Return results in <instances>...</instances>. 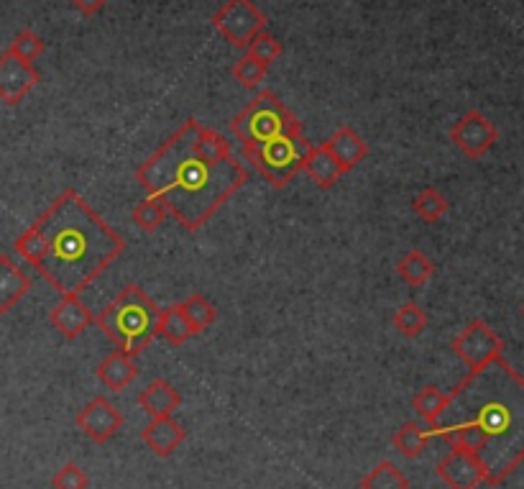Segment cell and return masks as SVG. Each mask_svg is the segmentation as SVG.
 Instances as JSON below:
<instances>
[{
	"instance_id": "6da1fadb",
	"label": "cell",
	"mask_w": 524,
	"mask_h": 489,
	"mask_svg": "<svg viewBox=\"0 0 524 489\" xmlns=\"http://www.w3.org/2000/svg\"><path fill=\"white\" fill-rule=\"evenodd\" d=\"M202 123L187 118L139 169L136 182L146 195L159 198L169 216L185 231H200L248 182V167L236 157L208 162L195 152Z\"/></svg>"
},
{
	"instance_id": "7a4b0ae2",
	"label": "cell",
	"mask_w": 524,
	"mask_h": 489,
	"mask_svg": "<svg viewBox=\"0 0 524 489\" xmlns=\"http://www.w3.org/2000/svg\"><path fill=\"white\" fill-rule=\"evenodd\" d=\"M31 228L41 246L36 272L62 297L82 295L128 246L75 187H67Z\"/></svg>"
},
{
	"instance_id": "3957f363",
	"label": "cell",
	"mask_w": 524,
	"mask_h": 489,
	"mask_svg": "<svg viewBox=\"0 0 524 489\" xmlns=\"http://www.w3.org/2000/svg\"><path fill=\"white\" fill-rule=\"evenodd\" d=\"M463 385L476 392L478 402L473 410L471 423H476L489 438L486 451H494V459L489 461V479L486 484L499 487L514 474L524 461V379L512 369L504 356L496 359V387L489 392L481 387L473 372L466 374Z\"/></svg>"
},
{
	"instance_id": "277c9868",
	"label": "cell",
	"mask_w": 524,
	"mask_h": 489,
	"mask_svg": "<svg viewBox=\"0 0 524 489\" xmlns=\"http://www.w3.org/2000/svg\"><path fill=\"white\" fill-rule=\"evenodd\" d=\"M95 323L116 344V349L139 356L154 344L159 308L144 287L131 282L95 315Z\"/></svg>"
},
{
	"instance_id": "5b68a950",
	"label": "cell",
	"mask_w": 524,
	"mask_h": 489,
	"mask_svg": "<svg viewBox=\"0 0 524 489\" xmlns=\"http://www.w3.org/2000/svg\"><path fill=\"white\" fill-rule=\"evenodd\" d=\"M231 131L241 141L243 152H246V149H256V146L266 144L271 139H279L284 134L302 131V123L282 103L277 93L261 90L238 116H233Z\"/></svg>"
},
{
	"instance_id": "8992f818",
	"label": "cell",
	"mask_w": 524,
	"mask_h": 489,
	"mask_svg": "<svg viewBox=\"0 0 524 489\" xmlns=\"http://www.w3.org/2000/svg\"><path fill=\"white\" fill-rule=\"evenodd\" d=\"M307 149H310V141L305 139V131H294V134H284L279 139L266 141V144L256 146V149H246L243 157L269 185L282 190L302 172Z\"/></svg>"
},
{
	"instance_id": "52a82bcc",
	"label": "cell",
	"mask_w": 524,
	"mask_h": 489,
	"mask_svg": "<svg viewBox=\"0 0 524 489\" xmlns=\"http://www.w3.org/2000/svg\"><path fill=\"white\" fill-rule=\"evenodd\" d=\"M266 16L254 0H225L215 11L213 26L231 47H248V41L266 31Z\"/></svg>"
},
{
	"instance_id": "ba28073f",
	"label": "cell",
	"mask_w": 524,
	"mask_h": 489,
	"mask_svg": "<svg viewBox=\"0 0 524 489\" xmlns=\"http://www.w3.org/2000/svg\"><path fill=\"white\" fill-rule=\"evenodd\" d=\"M450 349H453V354L466 364L468 372H481V369L489 367L491 361L499 359L501 351H504V344H501V338L496 336L489 323L481 321V318H473V321L453 338Z\"/></svg>"
},
{
	"instance_id": "9c48e42d",
	"label": "cell",
	"mask_w": 524,
	"mask_h": 489,
	"mask_svg": "<svg viewBox=\"0 0 524 489\" xmlns=\"http://www.w3.org/2000/svg\"><path fill=\"white\" fill-rule=\"evenodd\" d=\"M450 141L461 149L466 157L481 159L494 149V144L499 141V131L494 123L484 116L481 111H468L466 116L450 126Z\"/></svg>"
},
{
	"instance_id": "30bf717a",
	"label": "cell",
	"mask_w": 524,
	"mask_h": 489,
	"mask_svg": "<svg viewBox=\"0 0 524 489\" xmlns=\"http://www.w3.org/2000/svg\"><path fill=\"white\" fill-rule=\"evenodd\" d=\"M435 474L450 489H476L478 484H484L489 479V469H486L484 459L463 449L448 451L435 466Z\"/></svg>"
},
{
	"instance_id": "8fae6325",
	"label": "cell",
	"mask_w": 524,
	"mask_h": 489,
	"mask_svg": "<svg viewBox=\"0 0 524 489\" xmlns=\"http://www.w3.org/2000/svg\"><path fill=\"white\" fill-rule=\"evenodd\" d=\"M75 423L90 441L108 443L123 428V413L108 397L98 395L77 413Z\"/></svg>"
},
{
	"instance_id": "7c38bea8",
	"label": "cell",
	"mask_w": 524,
	"mask_h": 489,
	"mask_svg": "<svg viewBox=\"0 0 524 489\" xmlns=\"http://www.w3.org/2000/svg\"><path fill=\"white\" fill-rule=\"evenodd\" d=\"M41 75L34 65L18 59L16 54H0V100L6 105H18L39 85Z\"/></svg>"
},
{
	"instance_id": "4fadbf2b",
	"label": "cell",
	"mask_w": 524,
	"mask_h": 489,
	"mask_svg": "<svg viewBox=\"0 0 524 489\" xmlns=\"http://www.w3.org/2000/svg\"><path fill=\"white\" fill-rule=\"evenodd\" d=\"M49 323L57 333H62L67 341L80 338L87 328L95 323L93 310L87 308L80 295H64L49 313Z\"/></svg>"
},
{
	"instance_id": "5bb4252c",
	"label": "cell",
	"mask_w": 524,
	"mask_h": 489,
	"mask_svg": "<svg viewBox=\"0 0 524 489\" xmlns=\"http://www.w3.org/2000/svg\"><path fill=\"white\" fill-rule=\"evenodd\" d=\"M141 438L151 449V454L159 459H169L185 443L187 431L185 425L174 420V415H164V418H151V423L141 431Z\"/></svg>"
},
{
	"instance_id": "9a60e30c",
	"label": "cell",
	"mask_w": 524,
	"mask_h": 489,
	"mask_svg": "<svg viewBox=\"0 0 524 489\" xmlns=\"http://www.w3.org/2000/svg\"><path fill=\"white\" fill-rule=\"evenodd\" d=\"M325 146H328V152L333 154L335 162L343 167L346 175L353 172L363 159L369 157V144L363 141V136L358 134L353 126H340V129L325 141Z\"/></svg>"
},
{
	"instance_id": "2e32d148",
	"label": "cell",
	"mask_w": 524,
	"mask_h": 489,
	"mask_svg": "<svg viewBox=\"0 0 524 489\" xmlns=\"http://www.w3.org/2000/svg\"><path fill=\"white\" fill-rule=\"evenodd\" d=\"M31 290V277L8 254H0V315L11 313Z\"/></svg>"
},
{
	"instance_id": "e0dca14e",
	"label": "cell",
	"mask_w": 524,
	"mask_h": 489,
	"mask_svg": "<svg viewBox=\"0 0 524 489\" xmlns=\"http://www.w3.org/2000/svg\"><path fill=\"white\" fill-rule=\"evenodd\" d=\"M133 359H136V356L116 349L113 354H108L100 361L98 369H95V377H98L110 392H123L131 385L133 379H136V374H139V367H136V361Z\"/></svg>"
},
{
	"instance_id": "ac0fdd59",
	"label": "cell",
	"mask_w": 524,
	"mask_h": 489,
	"mask_svg": "<svg viewBox=\"0 0 524 489\" xmlns=\"http://www.w3.org/2000/svg\"><path fill=\"white\" fill-rule=\"evenodd\" d=\"M302 169L312 177V182H315L320 190H330V187L338 185L340 177L346 175L325 144H310L305 162H302Z\"/></svg>"
},
{
	"instance_id": "d6986e66",
	"label": "cell",
	"mask_w": 524,
	"mask_h": 489,
	"mask_svg": "<svg viewBox=\"0 0 524 489\" xmlns=\"http://www.w3.org/2000/svg\"><path fill=\"white\" fill-rule=\"evenodd\" d=\"M182 405L179 392L169 385L167 379H154L149 387L139 395V408L146 410L151 418H164V415H174V410Z\"/></svg>"
},
{
	"instance_id": "ffe728a7",
	"label": "cell",
	"mask_w": 524,
	"mask_h": 489,
	"mask_svg": "<svg viewBox=\"0 0 524 489\" xmlns=\"http://www.w3.org/2000/svg\"><path fill=\"white\" fill-rule=\"evenodd\" d=\"M156 336L167 338L172 346L187 344L195 331H192L190 321L182 313V305H169V308L159 310V323H156Z\"/></svg>"
},
{
	"instance_id": "44dd1931",
	"label": "cell",
	"mask_w": 524,
	"mask_h": 489,
	"mask_svg": "<svg viewBox=\"0 0 524 489\" xmlns=\"http://www.w3.org/2000/svg\"><path fill=\"white\" fill-rule=\"evenodd\" d=\"M450 408V395H445L440 387L425 385L415 397H412V410L425 420L430 428L440 425V418L445 415V410Z\"/></svg>"
},
{
	"instance_id": "7402d4cb",
	"label": "cell",
	"mask_w": 524,
	"mask_h": 489,
	"mask_svg": "<svg viewBox=\"0 0 524 489\" xmlns=\"http://www.w3.org/2000/svg\"><path fill=\"white\" fill-rule=\"evenodd\" d=\"M397 274L407 282L409 287H422L432 274H435V264H432L430 257H425L422 251L412 249L407 251L397 264Z\"/></svg>"
},
{
	"instance_id": "603a6c76",
	"label": "cell",
	"mask_w": 524,
	"mask_h": 489,
	"mask_svg": "<svg viewBox=\"0 0 524 489\" xmlns=\"http://www.w3.org/2000/svg\"><path fill=\"white\" fill-rule=\"evenodd\" d=\"M358 489H409V479L399 472L392 461H379L366 477L361 479Z\"/></svg>"
},
{
	"instance_id": "cb8c5ba5",
	"label": "cell",
	"mask_w": 524,
	"mask_h": 489,
	"mask_svg": "<svg viewBox=\"0 0 524 489\" xmlns=\"http://www.w3.org/2000/svg\"><path fill=\"white\" fill-rule=\"evenodd\" d=\"M427 441H430V431H425L420 423H404L399 425V431L394 433V449H397L404 459H420Z\"/></svg>"
},
{
	"instance_id": "d4e9b609",
	"label": "cell",
	"mask_w": 524,
	"mask_h": 489,
	"mask_svg": "<svg viewBox=\"0 0 524 489\" xmlns=\"http://www.w3.org/2000/svg\"><path fill=\"white\" fill-rule=\"evenodd\" d=\"M182 313H185V318L190 321L192 331L195 333L208 331V328L215 323V318H218L213 303H210L205 295H200V292H195V295L187 297L185 303H182Z\"/></svg>"
},
{
	"instance_id": "484cf974",
	"label": "cell",
	"mask_w": 524,
	"mask_h": 489,
	"mask_svg": "<svg viewBox=\"0 0 524 489\" xmlns=\"http://www.w3.org/2000/svg\"><path fill=\"white\" fill-rule=\"evenodd\" d=\"M450 203L440 190L435 187H425L415 200H412V210L417 213V218H422L425 223H438L440 218L448 213Z\"/></svg>"
},
{
	"instance_id": "4316f807",
	"label": "cell",
	"mask_w": 524,
	"mask_h": 489,
	"mask_svg": "<svg viewBox=\"0 0 524 489\" xmlns=\"http://www.w3.org/2000/svg\"><path fill=\"white\" fill-rule=\"evenodd\" d=\"M427 323H430V318H427V313L417 303L399 305L397 313H394V328H397L399 336L404 338L422 336Z\"/></svg>"
},
{
	"instance_id": "83f0119b",
	"label": "cell",
	"mask_w": 524,
	"mask_h": 489,
	"mask_svg": "<svg viewBox=\"0 0 524 489\" xmlns=\"http://www.w3.org/2000/svg\"><path fill=\"white\" fill-rule=\"evenodd\" d=\"M167 208H164V203L159 198H151V195H146V200H141L136 208H133L131 218L133 223L141 228L144 233H154L156 228L164 226V221H167Z\"/></svg>"
},
{
	"instance_id": "f1b7e54d",
	"label": "cell",
	"mask_w": 524,
	"mask_h": 489,
	"mask_svg": "<svg viewBox=\"0 0 524 489\" xmlns=\"http://www.w3.org/2000/svg\"><path fill=\"white\" fill-rule=\"evenodd\" d=\"M8 52L16 54L18 59H24V62H29V65H34L36 59H39L41 54L47 52V41L41 39V36L36 34V31L24 29V31H18V34L13 36Z\"/></svg>"
},
{
	"instance_id": "f546056e",
	"label": "cell",
	"mask_w": 524,
	"mask_h": 489,
	"mask_svg": "<svg viewBox=\"0 0 524 489\" xmlns=\"http://www.w3.org/2000/svg\"><path fill=\"white\" fill-rule=\"evenodd\" d=\"M248 57H254L256 62H261L264 67H271L274 62H277L279 57H282V44H279L274 36L269 34V31H261V34H256L254 39L248 41Z\"/></svg>"
},
{
	"instance_id": "4dcf8cb0",
	"label": "cell",
	"mask_w": 524,
	"mask_h": 489,
	"mask_svg": "<svg viewBox=\"0 0 524 489\" xmlns=\"http://www.w3.org/2000/svg\"><path fill=\"white\" fill-rule=\"evenodd\" d=\"M233 77H236V82H241L243 88L246 90H256L264 82L266 72H269V67H264L261 62H256L254 57H248V54H243L241 59H238L236 65H233Z\"/></svg>"
},
{
	"instance_id": "1f68e13d",
	"label": "cell",
	"mask_w": 524,
	"mask_h": 489,
	"mask_svg": "<svg viewBox=\"0 0 524 489\" xmlns=\"http://www.w3.org/2000/svg\"><path fill=\"white\" fill-rule=\"evenodd\" d=\"M87 484H90V477L75 461L59 466L52 477V489H87Z\"/></svg>"
},
{
	"instance_id": "d6a6232c",
	"label": "cell",
	"mask_w": 524,
	"mask_h": 489,
	"mask_svg": "<svg viewBox=\"0 0 524 489\" xmlns=\"http://www.w3.org/2000/svg\"><path fill=\"white\" fill-rule=\"evenodd\" d=\"M70 3L82 16H98V13L108 6V0H70Z\"/></svg>"
},
{
	"instance_id": "836d02e7",
	"label": "cell",
	"mask_w": 524,
	"mask_h": 489,
	"mask_svg": "<svg viewBox=\"0 0 524 489\" xmlns=\"http://www.w3.org/2000/svg\"><path fill=\"white\" fill-rule=\"evenodd\" d=\"M522 315H524V303H522Z\"/></svg>"
}]
</instances>
